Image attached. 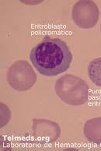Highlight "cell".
<instances>
[{"label":"cell","mask_w":101,"mask_h":151,"mask_svg":"<svg viewBox=\"0 0 101 151\" xmlns=\"http://www.w3.org/2000/svg\"><path fill=\"white\" fill-rule=\"evenodd\" d=\"M100 28H101V27H100Z\"/></svg>","instance_id":"obj_8"},{"label":"cell","mask_w":101,"mask_h":151,"mask_svg":"<svg viewBox=\"0 0 101 151\" xmlns=\"http://www.w3.org/2000/svg\"><path fill=\"white\" fill-rule=\"evenodd\" d=\"M88 74L93 83L101 86V57L95 58L88 66Z\"/></svg>","instance_id":"obj_7"},{"label":"cell","mask_w":101,"mask_h":151,"mask_svg":"<svg viewBox=\"0 0 101 151\" xmlns=\"http://www.w3.org/2000/svg\"><path fill=\"white\" fill-rule=\"evenodd\" d=\"M83 133L89 142L101 146V117L86 122L84 125Z\"/></svg>","instance_id":"obj_6"},{"label":"cell","mask_w":101,"mask_h":151,"mask_svg":"<svg viewBox=\"0 0 101 151\" xmlns=\"http://www.w3.org/2000/svg\"><path fill=\"white\" fill-rule=\"evenodd\" d=\"M32 122L33 136L39 143H53L60 137L61 129L54 122L37 119H33Z\"/></svg>","instance_id":"obj_5"},{"label":"cell","mask_w":101,"mask_h":151,"mask_svg":"<svg viewBox=\"0 0 101 151\" xmlns=\"http://www.w3.org/2000/svg\"><path fill=\"white\" fill-rule=\"evenodd\" d=\"M7 81L12 88L17 91H27L37 81V74L25 60L16 61L7 72Z\"/></svg>","instance_id":"obj_3"},{"label":"cell","mask_w":101,"mask_h":151,"mask_svg":"<svg viewBox=\"0 0 101 151\" xmlns=\"http://www.w3.org/2000/svg\"><path fill=\"white\" fill-rule=\"evenodd\" d=\"M99 17V8L92 1H79L74 4L72 11L74 23L82 29L94 27L98 22Z\"/></svg>","instance_id":"obj_4"},{"label":"cell","mask_w":101,"mask_h":151,"mask_svg":"<svg viewBox=\"0 0 101 151\" xmlns=\"http://www.w3.org/2000/svg\"><path fill=\"white\" fill-rule=\"evenodd\" d=\"M30 59L39 73L55 76L69 69L72 54L66 42L58 37L45 36L30 51Z\"/></svg>","instance_id":"obj_1"},{"label":"cell","mask_w":101,"mask_h":151,"mask_svg":"<svg viewBox=\"0 0 101 151\" xmlns=\"http://www.w3.org/2000/svg\"><path fill=\"white\" fill-rule=\"evenodd\" d=\"M54 89L59 98L69 105H82L89 99L88 84L73 74H65L56 80Z\"/></svg>","instance_id":"obj_2"}]
</instances>
